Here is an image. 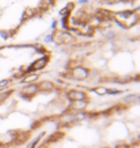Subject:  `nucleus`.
<instances>
[{"label":"nucleus","instance_id":"nucleus-1","mask_svg":"<svg viewBox=\"0 0 140 148\" xmlns=\"http://www.w3.org/2000/svg\"><path fill=\"white\" fill-rule=\"evenodd\" d=\"M68 96L71 99H74V101H82L85 99V94L81 91H71Z\"/></svg>","mask_w":140,"mask_h":148},{"label":"nucleus","instance_id":"nucleus-2","mask_svg":"<svg viewBox=\"0 0 140 148\" xmlns=\"http://www.w3.org/2000/svg\"><path fill=\"white\" fill-rule=\"evenodd\" d=\"M45 64H46V58H42V59L37 60L35 64H33V66L30 67V70H39L42 67H44Z\"/></svg>","mask_w":140,"mask_h":148},{"label":"nucleus","instance_id":"nucleus-3","mask_svg":"<svg viewBox=\"0 0 140 148\" xmlns=\"http://www.w3.org/2000/svg\"><path fill=\"white\" fill-rule=\"evenodd\" d=\"M35 79H37V76H36V75H33V76L25 78V82H30V81H34Z\"/></svg>","mask_w":140,"mask_h":148},{"label":"nucleus","instance_id":"nucleus-4","mask_svg":"<svg viewBox=\"0 0 140 148\" xmlns=\"http://www.w3.org/2000/svg\"><path fill=\"white\" fill-rule=\"evenodd\" d=\"M116 148H131V147H130V145L122 144V145H116Z\"/></svg>","mask_w":140,"mask_h":148},{"label":"nucleus","instance_id":"nucleus-5","mask_svg":"<svg viewBox=\"0 0 140 148\" xmlns=\"http://www.w3.org/2000/svg\"><path fill=\"white\" fill-rule=\"evenodd\" d=\"M104 148H110V147H104Z\"/></svg>","mask_w":140,"mask_h":148},{"label":"nucleus","instance_id":"nucleus-6","mask_svg":"<svg viewBox=\"0 0 140 148\" xmlns=\"http://www.w3.org/2000/svg\"><path fill=\"white\" fill-rule=\"evenodd\" d=\"M0 148H1V147H0Z\"/></svg>","mask_w":140,"mask_h":148}]
</instances>
